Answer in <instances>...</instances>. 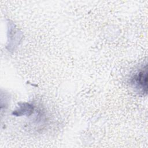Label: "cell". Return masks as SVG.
<instances>
[{"instance_id": "cell-1", "label": "cell", "mask_w": 148, "mask_h": 148, "mask_svg": "<svg viewBox=\"0 0 148 148\" xmlns=\"http://www.w3.org/2000/svg\"><path fill=\"white\" fill-rule=\"evenodd\" d=\"M147 70H142L135 74L131 79V83L135 88L142 92H147Z\"/></svg>"}]
</instances>
